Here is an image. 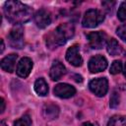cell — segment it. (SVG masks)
I'll list each match as a JSON object with an SVG mask.
<instances>
[{"label": "cell", "instance_id": "cell-3", "mask_svg": "<svg viewBox=\"0 0 126 126\" xmlns=\"http://www.w3.org/2000/svg\"><path fill=\"white\" fill-rule=\"evenodd\" d=\"M103 14L96 9H89L82 20V26L84 28H95L101 22H103Z\"/></svg>", "mask_w": 126, "mask_h": 126}, {"label": "cell", "instance_id": "cell-7", "mask_svg": "<svg viewBox=\"0 0 126 126\" xmlns=\"http://www.w3.org/2000/svg\"><path fill=\"white\" fill-rule=\"evenodd\" d=\"M66 59L75 67H79L83 64V58L80 54V46L78 44H74L68 48L66 52Z\"/></svg>", "mask_w": 126, "mask_h": 126}, {"label": "cell", "instance_id": "cell-9", "mask_svg": "<svg viewBox=\"0 0 126 126\" xmlns=\"http://www.w3.org/2000/svg\"><path fill=\"white\" fill-rule=\"evenodd\" d=\"M54 94L60 98H69L76 94V90L69 84L61 83L54 87Z\"/></svg>", "mask_w": 126, "mask_h": 126}, {"label": "cell", "instance_id": "cell-2", "mask_svg": "<svg viewBox=\"0 0 126 126\" xmlns=\"http://www.w3.org/2000/svg\"><path fill=\"white\" fill-rule=\"evenodd\" d=\"M74 35V27L72 24L65 23L51 31L46 36V45L50 49L57 48L66 43V41Z\"/></svg>", "mask_w": 126, "mask_h": 126}, {"label": "cell", "instance_id": "cell-15", "mask_svg": "<svg viewBox=\"0 0 126 126\" xmlns=\"http://www.w3.org/2000/svg\"><path fill=\"white\" fill-rule=\"evenodd\" d=\"M42 113L46 119H49V120L55 119V118H57V116L59 114V107L52 103L46 104L42 109Z\"/></svg>", "mask_w": 126, "mask_h": 126}, {"label": "cell", "instance_id": "cell-12", "mask_svg": "<svg viewBox=\"0 0 126 126\" xmlns=\"http://www.w3.org/2000/svg\"><path fill=\"white\" fill-rule=\"evenodd\" d=\"M66 73V68L65 66L58 60H55L50 68L49 71V76L53 81H58L64 76Z\"/></svg>", "mask_w": 126, "mask_h": 126}, {"label": "cell", "instance_id": "cell-28", "mask_svg": "<svg viewBox=\"0 0 126 126\" xmlns=\"http://www.w3.org/2000/svg\"><path fill=\"white\" fill-rule=\"evenodd\" d=\"M0 126H7V124H6V122H5V121H3V120H2V121L0 122Z\"/></svg>", "mask_w": 126, "mask_h": 126}, {"label": "cell", "instance_id": "cell-10", "mask_svg": "<svg viewBox=\"0 0 126 126\" xmlns=\"http://www.w3.org/2000/svg\"><path fill=\"white\" fill-rule=\"evenodd\" d=\"M34 23L35 25L40 28V29H44L46 28L47 26L50 25L51 23V15L50 13L45 10V9H40L38 10L35 14H34Z\"/></svg>", "mask_w": 126, "mask_h": 126}, {"label": "cell", "instance_id": "cell-14", "mask_svg": "<svg viewBox=\"0 0 126 126\" xmlns=\"http://www.w3.org/2000/svg\"><path fill=\"white\" fill-rule=\"evenodd\" d=\"M106 50L111 56L120 55L122 52V47L118 43V41L114 38H109L106 42Z\"/></svg>", "mask_w": 126, "mask_h": 126}, {"label": "cell", "instance_id": "cell-4", "mask_svg": "<svg viewBox=\"0 0 126 126\" xmlns=\"http://www.w3.org/2000/svg\"><path fill=\"white\" fill-rule=\"evenodd\" d=\"M8 40L13 48L21 49L24 46V30L22 27L17 26L13 28L8 34Z\"/></svg>", "mask_w": 126, "mask_h": 126}, {"label": "cell", "instance_id": "cell-16", "mask_svg": "<svg viewBox=\"0 0 126 126\" xmlns=\"http://www.w3.org/2000/svg\"><path fill=\"white\" fill-rule=\"evenodd\" d=\"M34 91L38 95H41V96H44V95L47 94L48 86H47V83L45 82L44 79L39 78V79H37L35 81V83H34Z\"/></svg>", "mask_w": 126, "mask_h": 126}, {"label": "cell", "instance_id": "cell-8", "mask_svg": "<svg viewBox=\"0 0 126 126\" xmlns=\"http://www.w3.org/2000/svg\"><path fill=\"white\" fill-rule=\"evenodd\" d=\"M89 71L91 73H98L106 69L107 67V60L105 57L101 55H95L92 57L89 61Z\"/></svg>", "mask_w": 126, "mask_h": 126}, {"label": "cell", "instance_id": "cell-5", "mask_svg": "<svg viewBox=\"0 0 126 126\" xmlns=\"http://www.w3.org/2000/svg\"><path fill=\"white\" fill-rule=\"evenodd\" d=\"M89 88L97 96H103L108 91V82L105 78H96L90 82Z\"/></svg>", "mask_w": 126, "mask_h": 126}, {"label": "cell", "instance_id": "cell-23", "mask_svg": "<svg viewBox=\"0 0 126 126\" xmlns=\"http://www.w3.org/2000/svg\"><path fill=\"white\" fill-rule=\"evenodd\" d=\"M102 6L104 7V9L107 11V12H111L112 9H113V6L115 4V2H110V1H104L101 3Z\"/></svg>", "mask_w": 126, "mask_h": 126}, {"label": "cell", "instance_id": "cell-25", "mask_svg": "<svg viewBox=\"0 0 126 126\" xmlns=\"http://www.w3.org/2000/svg\"><path fill=\"white\" fill-rule=\"evenodd\" d=\"M4 48H5V45H4V40L1 39V49H0V52L2 53L4 51Z\"/></svg>", "mask_w": 126, "mask_h": 126}, {"label": "cell", "instance_id": "cell-13", "mask_svg": "<svg viewBox=\"0 0 126 126\" xmlns=\"http://www.w3.org/2000/svg\"><path fill=\"white\" fill-rule=\"evenodd\" d=\"M18 55L17 54H9L6 57H4L1 60V68L3 71L12 73L15 70V66H16V61H17Z\"/></svg>", "mask_w": 126, "mask_h": 126}, {"label": "cell", "instance_id": "cell-11", "mask_svg": "<svg viewBox=\"0 0 126 126\" xmlns=\"http://www.w3.org/2000/svg\"><path fill=\"white\" fill-rule=\"evenodd\" d=\"M32 69V61L31 58L29 57H24L22 58L18 65H17V69H16V72H17V75L21 78H27L31 71Z\"/></svg>", "mask_w": 126, "mask_h": 126}, {"label": "cell", "instance_id": "cell-17", "mask_svg": "<svg viewBox=\"0 0 126 126\" xmlns=\"http://www.w3.org/2000/svg\"><path fill=\"white\" fill-rule=\"evenodd\" d=\"M107 126H126V117L122 115H114L109 119Z\"/></svg>", "mask_w": 126, "mask_h": 126}, {"label": "cell", "instance_id": "cell-20", "mask_svg": "<svg viewBox=\"0 0 126 126\" xmlns=\"http://www.w3.org/2000/svg\"><path fill=\"white\" fill-rule=\"evenodd\" d=\"M117 17L122 22L126 21V1L120 4L118 8V12H117Z\"/></svg>", "mask_w": 126, "mask_h": 126}, {"label": "cell", "instance_id": "cell-26", "mask_svg": "<svg viewBox=\"0 0 126 126\" xmlns=\"http://www.w3.org/2000/svg\"><path fill=\"white\" fill-rule=\"evenodd\" d=\"M82 126H95V125L93 124V123H91V122H85V123L82 124Z\"/></svg>", "mask_w": 126, "mask_h": 126}, {"label": "cell", "instance_id": "cell-18", "mask_svg": "<svg viewBox=\"0 0 126 126\" xmlns=\"http://www.w3.org/2000/svg\"><path fill=\"white\" fill-rule=\"evenodd\" d=\"M31 124H32V120L28 114L22 116L21 118L17 119L14 122V126H31Z\"/></svg>", "mask_w": 126, "mask_h": 126}, {"label": "cell", "instance_id": "cell-1", "mask_svg": "<svg viewBox=\"0 0 126 126\" xmlns=\"http://www.w3.org/2000/svg\"><path fill=\"white\" fill-rule=\"evenodd\" d=\"M4 14L13 24H24L32 17V10L20 1H8L4 5Z\"/></svg>", "mask_w": 126, "mask_h": 126}, {"label": "cell", "instance_id": "cell-6", "mask_svg": "<svg viewBox=\"0 0 126 126\" xmlns=\"http://www.w3.org/2000/svg\"><path fill=\"white\" fill-rule=\"evenodd\" d=\"M90 46L94 49H100L104 46L107 40V36L103 32H92L87 34Z\"/></svg>", "mask_w": 126, "mask_h": 126}, {"label": "cell", "instance_id": "cell-27", "mask_svg": "<svg viewBox=\"0 0 126 126\" xmlns=\"http://www.w3.org/2000/svg\"><path fill=\"white\" fill-rule=\"evenodd\" d=\"M123 74H124V76H125V78H126V63H125L124 68H123Z\"/></svg>", "mask_w": 126, "mask_h": 126}, {"label": "cell", "instance_id": "cell-21", "mask_svg": "<svg viewBox=\"0 0 126 126\" xmlns=\"http://www.w3.org/2000/svg\"><path fill=\"white\" fill-rule=\"evenodd\" d=\"M119 100H120V97H119V94L116 93V92H113L112 94H111V97H110V102H109V105L110 107L114 108L116 107L118 104H119Z\"/></svg>", "mask_w": 126, "mask_h": 126}, {"label": "cell", "instance_id": "cell-19", "mask_svg": "<svg viewBox=\"0 0 126 126\" xmlns=\"http://www.w3.org/2000/svg\"><path fill=\"white\" fill-rule=\"evenodd\" d=\"M122 69H123V67H122L121 61L115 60V61L112 62V64L110 66V69H109V72L112 75H116V74H119L122 71Z\"/></svg>", "mask_w": 126, "mask_h": 126}, {"label": "cell", "instance_id": "cell-22", "mask_svg": "<svg viewBox=\"0 0 126 126\" xmlns=\"http://www.w3.org/2000/svg\"><path fill=\"white\" fill-rule=\"evenodd\" d=\"M116 33L120 37V39H122L124 42H126V24L118 27L116 30Z\"/></svg>", "mask_w": 126, "mask_h": 126}, {"label": "cell", "instance_id": "cell-24", "mask_svg": "<svg viewBox=\"0 0 126 126\" xmlns=\"http://www.w3.org/2000/svg\"><path fill=\"white\" fill-rule=\"evenodd\" d=\"M0 103H1L0 112H1V113H3V112H4V110H5V100H4V98H3V97L1 98V102H0Z\"/></svg>", "mask_w": 126, "mask_h": 126}]
</instances>
